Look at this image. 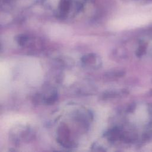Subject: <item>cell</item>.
Returning <instances> with one entry per match:
<instances>
[{"mask_svg": "<svg viewBox=\"0 0 152 152\" xmlns=\"http://www.w3.org/2000/svg\"><path fill=\"white\" fill-rule=\"evenodd\" d=\"M145 52V47L144 45L140 46L137 52V55L138 56H142Z\"/></svg>", "mask_w": 152, "mask_h": 152, "instance_id": "obj_2", "label": "cell"}, {"mask_svg": "<svg viewBox=\"0 0 152 152\" xmlns=\"http://www.w3.org/2000/svg\"><path fill=\"white\" fill-rule=\"evenodd\" d=\"M69 8V2L68 0H62L61 2V8L64 11H66Z\"/></svg>", "mask_w": 152, "mask_h": 152, "instance_id": "obj_1", "label": "cell"}]
</instances>
